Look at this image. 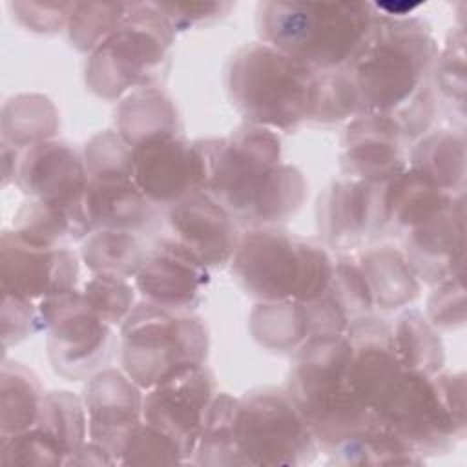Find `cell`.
Masks as SVG:
<instances>
[{"mask_svg": "<svg viewBox=\"0 0 467 467\" xmlns=\"http://www.w3.org/2000/svg\"><path fill=\"white\" fill-rule=\"evenodd\" d=\"M390 341L405 368L427 376L443 368L445 348L440 332L418 308L407 306L390 321Z\"/></svg>", "mask_w": 467, "mask_h": 467, "instance_id": "f1b7e54d", "label": "cell"}, {"mask_svg": "<svg viewBox=\"0 0 467 467\" xmlns=\"http://www.w3.org/2000/svg\"><path fill=\"white\" fill-rule=\"evenodd\" d=\"M73 2H9L13 18L27 31L55 35L66 29Z\"/></svg>", "mask_w": 467, "mask_h": 467, "instance_id": "f6af8a7d", "label": "cell"}, {"mask_svg": "<svg viewBox=\"0 0 467 467\" xmlns=\"http://www.w3.org/2000/svg\"><path fill=\"white\" fill-rule=\"evenodd\" d=\"M88 177L106 171H131L133 153L131 146L119 135L117 130H104L95 133L82 151Z\"/></svg>", "mask_w": 467, "mask_h": 467, "instance_id": "b9f144b4", "label": "cell"}, {"mask_svg": "<svg viewBox=\"0 0 467 467\" xmlns=\"http://www.w3.org/2000/svg\"><path fill=\"white\" fill-rule=\"evenodd\" d=\"M15 184L26 199H36L88 217L86 188L88 170L84 157L69 142L51 139L33 144L20 153Z\"/></svg>", "mask_w": 467, "mask_h": 467, "instance_id": "2e32d148", "label": "cell"}, {"mask_svg": "<svg viewBox=\"0 0 467 467\" xmlns=\"http://www.w3.org/2000/svg\"><path fill=\"white\" fill-rule=\"evenodd\" d=\"M175 33L193 27H206L224 18L234 7L232 2H155Z\"/></svg>", "mask_w": 467, "mask_h": 467, "instance_id": "bcb514c9", "label": "cell"}, {"mask_svg": "<svg viewBox=\"0 0 467 467\" xmlns=\"http://www.w3.org/2000/svg\"><path fill=\"white\" fill-rule=\"evenodd\" d=\"M356 259L368 283L374 308L401 310L420 296L421 281L405 259L403 250L381 244L359 252Z\"/></svg>", "mask_w": 467, "mask_h": 467, "instance_id": "d4e9b609", "label": "cell"}, {"mask_svg": "<svg viewBox=\"0 0 467 467\" xmlns=\"http://www.w3.org/2000/svg\"><path fill=\"white\" fill-rule=\"evenodd\" d=\"M454 199V193L445 192L432 179L407 164L385 184L383 235H403L441 213Z\"/></svg>", "mask_w": 467, "mask_h": 467, "instance_id": "603a6c76", "label": "cell"}, {"mask_svg": "<svg viewBox=\"0 0 467 467\" xmlns=\"http://www.w3.org/2000/svg\"><path fill=\"white\" fill-rule=\"evenodd\" d=\"M86 213L93 230L146 232L157 221V206L140 192L131 171H106L88 177Z\"/></svg>", "mask_w": 467, "mask_h": 467, "instance_id": "7402d4cb", "label": "cell"}, {"mask_svg": "<svg viewBox=\"0 0 467 467\" xmlns=\"http://www.w3.org/2000/svg\"><path fill=\"white\" fill-rule=\"evenodd\" d=\"M235 443L239 465H306L319 447L286 389L259 387L237 403Z\"/></svg>", "mask_w": 467, "mask_h": 467, "instance_id": "30bf717a", "label": "cell"}, {"mask_svg": "<svg viewBox=\"0 0 467 467\" xmlns=\"http://www.w3.org/2000/svg\"><path fill=\"white\" fill-rule=\"evenodd\" d=\"M206 168V186L241 228L281 226L308 195L303 171L283 162L281 137L261 126L241 124L226 137L195 140Z\"/></svg>", "mask_w": 467, "mask_h": 467, "instance_id": "6da1fadb", "label": "cell"}, {"mask_svg": "<svg viewBox=\"0 0 467 467\" xmlns=\"http://www.w3.org/2000/svg\"><path fill=\"white\" fill-rule=\"evenodd\" d=\"M131 2H73L66 33L71 46L91 53L130 16Z\"/></svg>", "mask_w": 467, "mask_h": 467, "instance_id": "e575fe53", "label": "cell"}, {"mask_svg": "<svg viewBox=\"0 0 467 467\" xmlns=\"http://www.w3.org/2000/svg\"><path fill=\"white\" fill-rule=\"evenodd\" d=\"M215 396V376L206 363L188 367L144 390L142 420L171 438L182 451L186 463H192L206 412Z\"/></svg>", "mask_w": 467, "mask_h": 467, "instance_id": "7c38bea8", "label": "cell"}, {"mask_svg": "<svg viewBox=\"0 0 467 467\" xmlns=\"http://www.w3.org/2000/svg\"><path fill=\"white\" fill-rule=\"evenodd\" d=\"M328 292L345 310L350 325L374 312V299L356 255L336 254Z\"/></svg>", "mask_w": 467, "mask_h": 467, "instance_id": "f35d334b", "label": "cell"}, {"mask_svg": "<svg viewBox=\"0 0 467 467\" xmlns=\"http://www.w3.org/2000/svg\"><path fill=\"white\" fill-rule=\"evenodd\" d=\"M319 71L265 42L241 46L224 69L232 106L246 124L292 133L312 120Z\"/></svg>", "mask_w": 467, "mask_h": 467, "instance_id": "277c9868", "label": "cell"}, {"mask_svg": "<svg viewBox=\"0 0 467 467\" xmlns=\"http://www.w3.org/2000/svg\"><path fill=\"white\" fill-rule=\"evenodd\" d=\"M370 410L374 423L420 458L441 456L465 438V376L443 368L434 376L401 368Z\"/></svg>", "mask_w": 467, "mask_h": 467, "instance_id": "5b68a950", "label": "cell"}, {"mask_svg": "<svg viewBox=\"0 0 467 467\" xmlns=\"http://www.w3.org/2000/svg\"><path fill=\"white\" fill-rule=\"evenodd\" d=\"M2 142L26 150L51 140L58 133L60 117L57 106L40 93H18L2 106Z\"/></svg>", "mask_w": 467, "mask_h": 467, "instance_id": "f546056e", "label": "cell"}, {"mask_svg": "<svg viewBox=\"0 0 467 467\" xmlns=\"http://www.w3.org/2000/svg\"><path fill=\"white\" fill-rule=\"evenodd\" d=\"M66 452L36 425L15 434H0V463L24 467L66 465Z\"/></svg>", "mask_w": 467, "mask_h": 467, "instance_id": "74e56055", "label": "cell"}, {"mask_svg": "<svg viewBox=\"0 0 467 467\" xmlns=\"http://www.w3.org/2000/svg\"><path fill=\"white\" fill-rule=\"evenodd\" d=\"M239 398L228 392H217L213 398L204 425L201 429L192 463L195 465H239L235 443V416Z\"/></svg>", "mask_w": 467, "mask_h": 467, "instance_id": "d6a6232c", "label": "cell"}, {"mask_svg": "<svg viewBox=\"0 0 467 467\" xmlns=\"http://www.w3.org/2000/svg\"><path fill=\"white\" fill-rule=\"evenodd\" d=\"M11 228L26 241L47 248H69L93 232L89 219L36 199L22 202L13 215Z\"/></svg>", "mask_w": 467, "mask_h": 467, "instance_id": "83f0119b", "label": "cell"}, {"mask_svg": "<svg viewBox=\"0 0 467 467\" xmlns=\"http://www.w3.org/2000/svg\"><path fill=\"white\" fill-rule=\"evenodd\" d=\"M44 389L24 363L4 359L0 370V434H15L36 425Z\"/></svg>", "mask_w": 467, "mask_h": 467, "instance_id": "4dcf8cb0", "label": "cell"}, {"mask_svg": "<svg viewBox=\"0 0 467 467\" xmlns=\"http://www.w3.org/2000/svg\"><path fill=\"white\" fill-rule=\"evenodd\" d=\"M133 179L155 206H171L204 190V157L195 140L182 135L157 137L131 148Z\"/></svg>", "mask_w": 467, "mask_h": 467, "instance_id": "9a60e30c", "label": "cell"}, {"mask_svg": "<svg viewBox=\"0 0 467 467\" xmlns=\"http://www.w3.org/2000/svg\"><path fill=\"white\" fill-rule=\"evenodd\" d=\"M20 150L15 146L2 142V186H9L16 181V171L20 164Z\"/></svg>", "mask_w": 467, "mask_h": 467, "instance_id": "c3c4849f", "label": "cell"}, {"mask_svg": "<svg viewBox=\"0 0 467 467\" xmlns=\"http://www.w3.org/2000/svg\"><path fill=\"white\" fill-rule=\"evenodd\" d=\"M175 31L155 2H131L126 22L100 42L86 60V88L104 100L159 86L170 67Z\"/></svg>", "mask_w": 467, "mask_h": 467, "instance_id": "ba28073f", "label": "cell"}, {"mask_svg": "<svg viewBox=\"0 0 467 467\" xmlns=\"http://www.w3.org/2000/svg\"><path fill=\"white\" fill-rule=\"evenodd\" d=\"M358 99L345 69L321 71L312 120L321 126H336L358 117Z\"/></svg>", "mask_w": 467, "mask_h": 467, "instance_id": "ab89813d", "label": "cell"}, {"mask_svg": "<svg viewBox=\"0 0 467 467\" xmlns=\"http://www.w3.org/2000/svg\"><path fill=\"white\" fill-rule=\"evenodd\" d=\"M80 255L71 248H47L26 241L13 228L0 237L2 294L35 303L77 290Z\"/></svg>", "mask_w": 467, "mask_h": 467, "instance_id": "5bb4252c", "label": "cell"}, {"mask_svg": "<svg viewBox=\"0 0 467 467\" xmlns=\"http://www.w3.org/2000/svg\"><path fill=\"white\" fill-rule=\"evenodd\" d=\"M38 308L47 332V359L58 376L88 381L111 363L119 348L115 327L88 306L78 288L42 299Z\"/></svg>", "mask_w": 467, "mask_h": 467, "instance_id": "8fae6325", "label": "cell"}, {"mask_svg": "<svg viewBox=\"0 0 467 467\" xmlns=\"http://www.w3.org/2000/svg\"><path fill=\"white\" fill-rule=\"evenodd\" d=\"M465 36L462 27L449 31L445 46L438 49L431 82L449 113L463 120L465 115Z\"/></svg>", "mask_w": 467, "mask_h": 467, "instance_id": "d590c367", "label": "cell"}, {"mask_svg": "<svg viewBox=\"0 0 467 467\" xmlns=\"http://www.w3.org/2000/svg\"><path fill=\"white\" fill-rule=\"evenodd\" d=\"M425 317L438 330H458L465 325V288L463 274L445 279L434 285L432 294L427 299Z\"/></svg>", "mask_w": 467, "mask_h": 467, "instance_id": "7bdbcfd3", "label": "cell"}, {"mask_svg": "<svg viewBox=\"0 0 467 467\" xmlns=\"http://www.w3.org/2000/svg\"><path fill=\"white\" fill-rule=\"evenodd\" d=\"M336 255L323 243L283 226L248 228L230 261L232 279L259 301H312L332 281Z\"/></svg>", "mask_w": 467, "mask_h": 467, "instance_id": "8992f818", "label": "cell"}, {"mask_svg": "<svg viewBox=\"0 0 467 467\" xmlns=\"http://www.w3.org/2000/svg\"><path fill=\"white\" fill-rule=\"evenodd\" d=\"M82 400L89 441L100 445L120 465L124 445L142 421L144 389L122 368L106 367L88 379Z\"/></svg>", "mask_w": 467, "mask_h": 467, "instance_id": "ac0fdd59", "label": "cell"}, {"mask_svg": "<svg viewBox=\"0 0 467 467\" xmlns=\"http://www.w3.org/2000/svg\"><path fill=\"white\" fill-rule=\"evenodd\" d=\"M407 139L387 115L363 113L347 122L341 137L343 175L367 182H387L407 168Z\"/></svg>", "mask_w": 467, "mask_h": 467, "instance_id": "44dd1931", "label": "cell"}, {"mask_svg": "<svg viewBox=\"0 0 467 467\" xmlns=\"http://www.w3.org/2000/svg\"><path fill=\"white\" fill-rule=\"evenodd\" d=\"M438 42L431 26L414 15L376 18L350 60L343 66L358 99V111L394 119L432 86Z\"/></svg>", "mask_w": 467, "mask_h": 467, "instance_id": "7a4b0ae2", "label": "cell"}, {"mask_svg": "<svg viewBox=\"0 0 467 467\" xmlns=\"http://www.w3.org/2000/svg\"><path fill=\"white\" fill-rule=\"evenodd\" d=\"M186 463L179 445L144 420L130 434L120 465H170Z\"/></svg>", "mask_w": 467, "mask_h": 467, "instance_id": "60d3db41", "label": "cell"}, {"mask_svg": "<svg viewBox=\"0 0 467 467\" xmlns=\"http://www.w3.org/2000/svg\"><path fill=\"white\" fill-rule=\"evenodd\" d=\"M67 465H117V462L97 443L86 441L78 452H75Z\"/></svg>", "mask_w": 467, "mask_h": 467, "instance_id": "7dc6e473", "label": "cell"}, {"mask_svg": "<svg viewBox=\"0 0 467 467\" xmlns=\"http://www.w3.org/2000/svg\"><path fill=\"white\" fill-rule=\"evenodd\" d=\"M410 168L432 179L449 193L465 190V133L463 130H429L416 139L409 162Z\"/></svg>", "mask_w": 467, "mask_h": 467, "instance_id": "484cf974", "label": "cell"}, {"mask_svg": "<svg viewBox=\"0 0 467 467\" xmlns=\"http://www.w3.org/2000/svg\"><path fill=\"white\" fill-rule=\"evenodd\" d=\"M285 389L310 425L323 454L374 423L352 379V343L347 334L314 336L299 347L292 354Z\"/></svg>", "mask_w": 467, "mask_h": 467, "instance_id": "3957f363", "label": "cell"}, {"mask_svg": "<svg viewBox=\"0 0 467 467\" xmlns=\"http://www.w3.org/2000/svg\"><path fill=\"white\" fill-rule=\"evenodd\" d=\"M210 272L193 252L170 235L148 246L133 285L142 301L175 310H197L206 296Z\"/></svg>", "mask_w": 467, "mask_h": 467, "instance_id": "e0dca14e", "label": "cell"}, {"mask_svg": "<svg viewBox=\"0 0 467 467\" xmlns=\"http://www.w3.org/2000/svg\"><path fill=\"white\" fill-rule=\"evenodd\" d=\"M148 246L139 234L124 230H93L80 246V261L91 274H113L133 279Z\"/></svg>", "mask_w": 467, "mask_h": 467, "instance_id": "1f68e13d", "label": "cell"}, {"mask_svg": "<svg viewBox=\"0 0 467 467\" xmlns=\"http://www.w3.org/2000/svg\"><path fill=\"white\" fill-rule=\"evenodd\" d=\"M387 182L374 184L341 175L319 193L316 221L321 243L328 250L348 254L383 235Z\"/></svg>", "mask_w": 467, "mask_h": 467, "instance_id": "4fadbf2b", "label": "cell"}, {"mask_svg": "<svg viewBox=\"0 0 467 467\" xmlns=\"http://www.w3.org/2000/svg\"><path fill=\"white\" fill-rule=\"evenodd\" d=\"M80 292L88 306L111 327H120L139 303L135 285L113 274H91Z\"/></svg>", "mask_w": 467, "mask_h": 467, "instance_id": "8d00e7d4", "label": "cell"}, {"mask_svg": "<svg viewBox=\"0 0 467 467\" xmlns=\"http://www.w3.org/2000/svg\"><path fill=\"white\" fill-rule=\"evenodd\" d=\"M115 128L131 148L157 137L182 135L179 109L161 86L139 88L120 99Z\"/></svg>", "mask_w": 467, "mask_h": 467, "instance_id": "cb8c5ba5", "label": "cell"}, {"mask_svg": "<svg viewBox=\"0 0 467 467\" xmlns=\"http://www.w3.org/2000/svg\"><path fill=\"white\" fill-rule=\"evenodd\" d=\"M376 9L368 2H261V42L316 71L343 67L365 40Z\"/></svg>", "mask_w": 467, "mask_h": 467, "instance_id": "52a82bcc", "label": "cell"}, {"mask_svg": "<svg viewBox=\"0 0 467 467\" xmlns=\"http://www.w3.org/2000/svg\"><path fill=\"white\" fill-rule=\"evenodd\" d=\"M171 237L193 252L210 270L230 265L239 239L234 215L208 192L199 190L166 210Z\"/></svg>", "mask_w": 467, "mask_h": 467, "instance_id": "d6986e66", "label": "cell"}, {"mask_svg": "<svg viewBox=\"0 0 467 467\" xmlns=\"http://www.w3.org/2000/svg\"><path fill=\"white\" fill-rule=\"evenodd\" d=\"M403 255L427 285H438L463 274L465 263V206L463 193L436 217L401 235Z\"/></svg>", "mask_w": 467, "mask_h": 467, "instance_id": "ffe728a7", "label": "cell"}, {"mask_svg": "<svg viewBox=\"0 0 467 467\" xmlns=\"http://www.w3.org/2000/svg\"><path fill=\"white\" fill-rule=\"evenodd\" d=\"M0 321L4 350L18 345L40 330H46L38 303L13 294H2Z\"/></svg>", "mask_w": 467, "mask_h": 467, "instance_id": "ee69618b", "label": "cell"}, {"mask_svg": "<svg viewBox=\"0 0 467 467\" xmlns=\"http://www.w3.org/2000/svg\"><path fill=\"white\" fill-rule=\"evenodd\" d=\"M248 328L252 337L266 350L294 354L312 334L305 301H259L250 312Z\"/></svg>", "mask_w": 467, "mask_h": 467, "instance_id": "4316f807", "label": "cell"}, {"mask_svg": "<svg viewBox=\"0 0 467 467\" xmlns=\"http://www.w3.org/2000/svg\"><path fill=\"white\" fill-rule=\"evenodd\" d=\"M122 370L150 389L170 374L204 365L210 332L195 310H175L139 301L119 327Z\"/></svg>", "mask_w": 467, "mask_h": 467, "instance_id": "9c48e42d", "label": "cell"}, {"mask_svg": "<svg viewBox=\"0 0 467 467\" xmlns=\"http://www.w3.org/2000/svg\"><path fill=\"white\" fill-rule=\"evenodd\" d=\"M36 427L51 436L69 458L89 440L88 412L84 400L69 390H51L44 394Z\"/></svg>", "mask_w": 467, "mask_h": 467, "instance_id": "836d02e7", "label": "cell"}]
</instances>
